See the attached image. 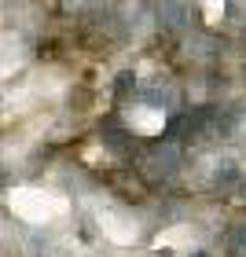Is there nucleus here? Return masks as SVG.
Segmentation results:
<instances>
[{
  "label": "nucleus",
  "mask_w": 246,
  "mask_h": 257,
  "mask_svg": "<svg viewBox=\"0 0 246 257\" xmlns=\"http://www.w3.org/2000/svg\"><path fill=\"white\" fill-rule=\"evenodd\" d=\"M140 99H147L151 107H162V110H173L180 103V92H177V85L173 81H166V77H158V81H151V85L140 92Z\"/></svg>",
  "instance_id": "f03ea898"
},
{
  "label": "nucleus",
  "mask_w": 246,
  "mask_h": 257,
  "mask_svg": "<svg viewBox=\"0 0 246 257\" xmlns=\"http://www.w3.org/2000/svg\"><path fill=\"white\" fill-rule=\"evenodd\" d=\"M162 19H166V26H184L187 8L180 4V0H166V4H162Z\"/></svg>",
  "instance_id": "7ed1b4c3"
},
{
  "label": "nucleus",
  "mask_w": 246,
  "mask_h": 257,
  "mask_svg": "<svg viewBox=\"0 0 246 257\" xmlns=\"http://www.w3.org/2000/svg\"><path fill=\"white\" fill-rule=\"evenodd\" d=\"M180 158H184V147H180V140H173V136H162L158 144H151L144 155H140L136 162V169L144 173V177L151 184H158V180H169L173 173L180 169Z\"/></svg>",
  "instance_id": "f257e3e1"
},
{
  "label": "nucleus",
  "mask_w": 246,
  "mask_h": 257,
  "mask_svg": "<svg viewBox=\"0 0 246 257\" xmlns=\"http://www.w3.org/2000/svg\"><path fill=\"white\" fill-rule=\"evenodd\" d=\"M228 257H246V224H239L228 235Z\"/></svg>",
  "instance_id": "20e7f679"
}]
</instances>
